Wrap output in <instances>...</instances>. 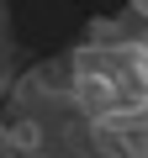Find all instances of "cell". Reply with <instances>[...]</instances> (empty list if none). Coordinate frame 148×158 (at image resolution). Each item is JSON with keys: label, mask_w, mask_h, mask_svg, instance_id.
Here are the masks:
<instances>
[{"label": "cell", "mask_w": 148, "mask_h": 158, "mask_svg": "<svg viewBox=\"0 0 148 158\" xmlns=\"http://www.w3.org/2000/svg\"><path fill=\"white\" fill-rule=\"evenodd\" d=\"M127 6H137V0H127Z\"/></svg>", "instance_id": "cell-1"}]
</instances>
